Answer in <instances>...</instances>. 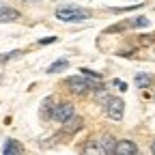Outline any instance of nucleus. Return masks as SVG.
<instances>
[{
	"label": "nucleus",
	"instance_id": "5",
	"mask_svg": "<svg viewBox=\"0 0 155 155\" xmlns=\"http://www.w3.org/2000/svg\"><path fill=\"white\" fill-rule=\"evenodd\" d=\"M136 153H138L136 142H131V140H121V142H116L114 155H136Z\"/></svg>",
	"mask_w": 155,
	"mask_h": 155
},
{
	"label": "nucleus",
	"instance_id": "18",
	"mask_svg": "<svg viewBox=\"0 0 155 155\" xmlns=\"http://www.w3.org/2000/svg\"><path fill=\"white\" fill-rule=\"evenodd\" d=\"M116 86H119L121 91H125V88H127V84H125V82H116Z\"/></svg>",
	"mask_w": 155,
	"mask_h": 155
},
{
	"label": "nucleus",
	"instance_id": "16",
	"mask_svg": "<svg viewBox=\"0 0 155 155\" xmlns=\"http://www.w3.org/2000/svg\"><path fill=\"white\" fill-rule=\"evenodd\" d=\"M82 73H84V75H88V78H95V80H99V78H101L99 73H95V71H88V69H82Z\"/></svg>",
	"mask_w": 155,
	"mask_h": 155
},
{
	"label": "nucleus",
	"instance_id": "3",
	"mask_svg": "<svg viewBox=\"0 0 155 155\" xmlns=\"http://www.w3.org/2000/svg\"><path fill=\"white\" fill-rule=\"evenodd\" d=\"M123 110H125V104H123V99H119V97H110L106 101V114L112 121H121L123 119Z\"/></svg>",
	"mask_w": 155,
	"mask_h": 155
},
{
	"label": "nucleus",
	"instance_id": "15",
	"mask_svg": "<svg viewBox=\"0 0 155 155\" xmlns=\"http://www.w3.org/2000/svg\"><path fill=\"white\" fill-rule=\"evenodd\" d=\"M22 52L19 50H15V52H9V54H0V61H9V58H13V56H19Z\"/></svg>",
	"mask_w": 155,
	"mask_h": 155
},
{
	"label": "nucleus",
	"instance_id": "20",
	"mask_svg": "<svg viewBox=\"0 0 155 155\" xmlns=\"http://www.w3.org/2000/svg\"><path fill=\"white\" fill-rule=\"evenodd\" d=\"M153 99H155V95H153Z\"/></svg>",
	"mask_w": 155,
	"mask_h": 155
},
{
	"label": "nucleus",
	"instance_id": "9",
	"mask_svg": "<svg viewBox=\"0 0 155 155\" xmlns=\"http://www.w3.org/2000/svg\"><path fill=\"white\" fill-rule=\"evenodd\" d=\"M5 155H22V147H19V142L17 140H7Z\"/></svg>",
	"mask_w": 155,
	"mask_h": 155
},
{
	"label": "nucleus",
	"instance_id": "6",
	"mask_svg": "<svg viewBox=\"0 0 155 155\" xmlns=\"http://www.w3.org/2000/svg\"><path fill=\"white\" fill-rule=\"evenodd\" d=\"M17 17H19V13H17L13 7L0 2V22H15Z\"/></svg>",
	"mask_w": 155,
	"mask_h": 155
},
{
	"label": "nucleus",
	"instance_id": "7",
	"mask_svg": "<svg viewBox=\"0 0 155 155\" xmlns=\"http://www.w3.org/2000/svg\"><path fill=\"white\" fill-rule=\"evenodd\" d=\"M82 125H84V121L80 119V116H73V119H69V121L65 123L63 131H65V134H75V131L82 129Z\"/></svg>",
	"mask_w": 155,
	"mask_h": 155
},
{
	"label": "nucleus",
	"instance_id": "14",
	"mask_svg": "<svg viewBox=\"0 0 155 155\" xmlns=\"http://www.w3.org/2000/svg\"><path fill=\"white\" fill-rule=\"evenodd\" d=\"M114 144H116V142H114L112 138H106V142H104V149H101V151H104V153H108V155H114V149H116Z\"/></svg>",
	"mask_w": 155,
	"mask_h": 155
},
{
	"label": "nucleus",
	"instance_id": "1",
	"mask_svg": "<svg viewBox=\"0 0 155 155\" xmlns=\"http://www.w3.org/2000/svg\"><path fill=\"white\" fill-rule=\"evenodd\" d=\"M67 86L73 95H84L88 91H97V93H104V86H95L93 82H88L86 78L80 73V75H71L69 80H67Z\"/></svg>",
	"mask_w": 155,
	"mask_h": 155
},
{
	"label": "nucleus",
	"instance_id": "4",
	"mask_svg": "<svg viewBox=\"0 0 155 155\" xmlns=\"http://www.w3.org/2000/svg\"><path fill=\"white\" fill-rule=\"evenodd\" d=\"M73 106L71 104H61V106H56V110H54V119L58 121V123H67L69 119H73Z\"/></svg>",
	"mask_w": 155,
	"mask_h": 155
},
{
	"label": "nucleus",
	"instance_id": "13",
	"mask_svg": "<svg viewBox=\"0 0 155 155\" xmlns=\"http://www.w3.org/2000/svg\"><path fill=\"white\" fill-rule=\"evenodd\" d=\"M67 61H65V58H63V61H56L54 65H50L48 67V73H56V71H63V69H67Z\"/></svg>",
	"mask_w": 155,
	"mask_h": 155
},
{
	"label": "nucleus",
	"instance_id": "12",
	"mask_svg": "<svg viewBox=\"0 0 155 155\" xmlns=\"http://www.w3.org/2000/svg\"><path fill=\"white\" fill-rule=\"evenodd\" d=\"M127 26H131V28H144V26H149V19L147 17H136V19H129Z\"/></svg>",
	"mask_w": 155,
	"mask_h": 155
},
{
	"label": "nucleus",
	"instance_id": "8",
	"mask_svg": "<svg viewBox=\"0 0 155 155\" xmlns=\"http://www.w3.org/2000/svg\"><path fill=\"white\" fill-rule=\"evenodd\" d=\"M80 155H101V149H99V144H97V142L88 140V142L82 147V153H80Z\"/></svg>",
	"mask_w": 155,
	"mask_h": 155
},
{
	"label": "nucleus",
	"instance_id": "19",
	"mask_svg": "<svg viewBox=\"0 0 155 155\" xmlns=\"http://www.w3.org/2000/svg\"><path fill=\"white\" fill-rule=\"evenodd\" d=\"M151 153H153V155H155V142H153V144H151Z\"/></svg>",
	"mask_w": 155,
	"mask_h": 155
},
{
	"label": "nucleus",
	"instance_id": "17",
	"mask_svg": "<svg viewBox=\"0 0 155 155\" xmlns=\"http://www.w3.org/2000/svg\"><path fill=\"white\" fill-rule=\"evenodd\" d=\"M54 41H56V37H48V39H41L39 43H41V45H48V43H54Z\"/></svg>",
	"mask_w": 155,
	"mask_h": 155
},
{
	"label": "nucleus",
	"instance_id": "11",
	"mask_svg": "<svg viewBox=\"0 0 155 155\" xmlns=\"http://www.w3.org/2000/svg\"><path fill=\"white\" fill-rule=\"evenodd\" d=\"M54 101L52 99H45L43 101V116H48V119H54Z\"/></svg>",
	"mask_w": 155,
	"mask_h": 155
},
{
	"label": "nucleus",
	"instance_id": "2",
	"mask_svg": "<svg viewBox=\"0 0 155 155\" xmlns=\"http://www.w3.org/2000/svg\"><path fill=\"white\" fill-rule=\"evenodd\" d=\"M56 17L61 19V22H78V19L91 17V11H82L78 7H58L56 9Z\"/></svg>",
	"mask_w": 155,
	"mask_h": 155
},
{
	"label": "nucleus",
	"instance_id": "10",
	"mask_svg": "<svg viewBox=\"0 0 155 155\" xmlns=\"http://www.w3.org/2000/svg\"><path fill=\"white\" fill-rule=\"evenodd\" d=\"M151 82H153V78H151L149 73H140V75H136V86H140V88L151 86Z\"/></svg>",
	"mask_w": 155,
	"mask_h": 155
}]
</instances>
